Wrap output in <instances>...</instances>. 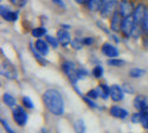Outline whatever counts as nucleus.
Listing matches in <instances>:
<instances>
[{
    "label": "nucleus",
    "mask_w": 148,
    "mask_h": 133,
    "mask_svg": "<svg viewBox=\"0 0 148 133\" xmlns=\"http://www.w3.org/2000/svg\"><path fill=\"white\" fill-rule=\"evenodd\" d=\"M43 101L46 108L50 111L53 115H62L64 112V102L63 98L58 90L56 89H49L43 95Z\"/></svg>",
    "instance_id": "f257e3e1"
},
{
    "label": "nucleus",
    "mask_w": 148,
    "mask_h": 133,
    "mask_svg": "<svg viewBox=\"0 0 148 133\" xmlns=\"http://www.w3.org/2000/svg\"><path fill=\"white\" fill-rule=\"evenodd\" d=\"M63 70L65 72V75L68 76V79L75 84L78 81V69L76 67V64L71 62V61H66L63 63Z\"/></svg>",
    "instance_id": "f03ea898"
},
{
    "label": "nucleus",
    "mask_w": 148,
    "mask_h": 133,
    "mask_svg": "<svg viewBox=\"0 0 148 133\" xmlns=\"http://www.w3.org/2000/svg\"><path fill=\"white\" fill-rule=\"evenodd\" d=\"M119 0H103V5L101 7V16L103 18H110L116 11Z\"/></svg>",
    "instance_id": "7ed1b4c3"
},
{
    "label": "nucleus",
    "mask_w": 148,
    "mask_h": 133,
    "mask_svg": "<svg viewBox=\"0 0 148 133\" xmlns=\"http://www.w3.org/2000/svg\"><path fill=\"white\" fill-rule=\"evenodd\" d=\"M135 30H136V25H135V21H134L133 16H129V17L123 18L122 25H121V31H122V33L125 34L126 37H130V36L134 33Z\"/></svg>",
    "instance_id": "20e7f679"
},
{
    "label": "nucleus",
    "mask_w": 148,
    "mask_h": 133,
    "mask_svg": "<svg viewBox=\"0 0 148 133\" xmlns=\"http://www.w3.org/2000/svg\"><path fill=\"white\" fill-rule=\"evenodd\" d=\"M146 13H147V7H146L145 4H139L136 7L134 8L133 18H134V21H135V25H136V29L140 25H142L145 17H146Z\"/></svg>",
    "instance_id": "39448f33"
},
{
    "label": "nucleus",
    "mask_w": 148,
    "mask_h": 133,
    "mask_svg": "<svg viewBox=\"0 0 148 133\" xmlns=\"http://www.w3.org/2000/svg\"><path fill=\"white\" fill-rule=\"evenodd\" d=\"M13 120L19 125V126H24L26 123H27V114L25 112V110H24L23 107L20 106H17L13 108Z\"/></svg>",
    "instance_id": "423d86ee"
},
{
    "label": "nucleus",
    "mask_w": 148,
    "mask_h": 133,
    "mask_svg": "<svg viewBox=\"0 0 148 133\" xmlns=\"http://www.w3.org/2000/svg\"><path fill=\"white\" fill-rule=\"evenodd\" d=\"M134 5L132 1L129 0H120L119 3V12L121 13V16L123 18L133 16V12H134Z\"/></svg>",
    "instance_id": "0eeeda50"
},
{
    "label": "nucleus",
    "mask_w": 148,
    "mask_h": 133,
    "mask_svg": "<svg viewBox=\"0 0 148 133\" xmlns=\"http://www.w3.org/2000/svg\"><path fill=\"white\" fill-rule=\"evenodd\" d=\"M1 75L10 79V80H16L18 79V71L14 65L11 63H3L1 64Z\"/></svg>",
    "instance_id": "6e6552de"
},
{
    "label": "nucleus",
    "mask_w": 148,
    "mask_h": 133,
    "mask_svg": "<svg viewBox=\"0 0 148 133\" xmlns=\"http://www.w3.org/2000/svg\"><path fill=\"white\" fill-rule=\"evenodd\" d=\"M122 21H123V17L121 16L119 10H116L113 13V16L110 17V29H112V31H114V32L121 31Z\"/></svg>",
    "instance_id": "1a4fd4ad"
},
{
    "label": "nucleus",
    "mask_w": 148,
    "mask_h": 133,
    "mask_svg": "<svg viewBox=\"0 0 148 133\" xmlns=\"http://www.w3.org/2000/svg\"><path fill=\"white\" fill-rule=\"evenodd\" d=\"M0 13H1V17L7 21H16L19 17L18 12L12 11L8 6L5 5H1V7H0Z\"/></svg>",
    "instance_id": "9d476101"
},
{
    "label": "nucleus",
    "mask_w": 148,
    "mask_h": 133,
    "mask_svg": "<svg viewBox=\"0 0 148 133\" xmlns=\"http://www.w3.org/2000/svg\"><path fill=\"white\" fill-rule=\"evenodd\" d=\"M101 51L103 52V55H106L109 58H116L119 56L117 48L113 44H110V43H104L101 48Z\"/></svg>",
    "instance_id": "9b49d317"
},
{
    "label": "nucleus",
    "mask_w": 148,
    "mask_h": 133,
    "mask_svg": "<svg viewBox=\"0 0 148 133\" xmlns=\"http://www.w3.org/2000/svg\"><path fill=\"white\" fill-rule=\"evenodd\" d=\"M110 98L115 102L123 100V98H125V92H123V89L119 84H113V86L110 87Z\"/></svg>",
    "instance_id": "f8f14e48"
},
{
    "label": "nucleus",
    "mask_w": 148,
    "mask_h": 133,
    "mask_svg": "<svg viewBox=\"0 0 148 133\" xmlns=\"http://www.w3.org/2000/svg\"><path fill=\"white\" fill-rule=\"evenodd\" d=\"M134 107L136 108L139 112H148V101L145 96L138 95L134 99Z\"/></svg>",
    "instance_id": "ddd939ff"
},
{
    "label": "nucleus",
    "mask_w": 148,
    "mask_h": 133,
    "mask_svg": "<svg viewBox=\"0 0 148 133\" xmlns=\"http://www.w3.org/2000/svg\"><path fill=\"white\" fill-rule=\"evenodd\" d=\"M57 39H58V42H59L60 45L66 46L71 42V36H70V33H69L68 30L63 29V30H59L57 32Z\"/></svg>",
    "instance_id": "4468645a"
},
{
    "label": "nucleus",
    "mask_w": 148,
    "mask_h": 133,
    "mask_svg": "<svg viewBox=\"0 0 148 133\" xmlns=\"http://www.w3.org/2000/svg\"><path fill=\"white\" fill-rule=\"evenodd\" d=\"M110 114L113 116L117 118V119H126L128 116V112L126 110H123L122 107H119V106H113L110 108Z\"/></svg>",
    "instance_id": "2eb2a0df"
},
{
    "label": "nucleus",
    "mask_w": 148,
    "mask_h": 133,
    "mask_svg": "<svg viewBox=\"0 0 148 133\" xmlns=\"http://www.w3.org/2000/svg\"><path fill=\"white\" fill-rule=\"evenodd\" d=\"M34 48L37 49V51L43 56L49 54V43L47 42H44L42 39H37L34 43Z\"/></svg>",
    "instance_id": "dca6fc26"
},
{
    "label": "nucleus",
    "mask_w": 148,
    "mask_h": 133,
    "mask_svg": "<svg viewBox=\"0 0 148 133\" xmlns=\"http://www.w3.org/2000/svg\"><path fill=\"white\" fill-rule=\"evenodd\" d=\"M102 5H103V0H88V3H87L88 10L91 12L101 11Z\"/></svg>",
    "instance_id": "f3484780"
},
{
    "label": "nucleus",
    "mask_w": 148,
    "mask_h": 133,
    "mask_svg": "<svg viewBox=\"0 0 148 133\" xmlns=\"http://www.w3.org/2000/svg\"><path fill=\"white\" fill-rule=\"evenodd\" d=\"M3 100H4V102H5L8 107H11V108L17 107V101H16V99H14L11 94H8V93H5V94H4Z\"/></svg>",
    "instance_id": "a211bd4d"
},
{
    "label": "nucleus",
    "mask_w": 148,
    "mask_h": 133,
    "mask_svg": "<svg viewBox=\"0 0 148 133\" xmlns=\"http://www.w3.org/2000/svg\"><path fill=\"white\" fill-rule=\"evenodd\" d=\"M146 74V70L145 69H140V68H133L130 71H129V75L130 77L133 79H139L141 76H143Z\"/></svg>",
    "instance_id": "6ab92c4d"
},
{
    "label": "nucleus",
    "mask_w": 148,
    "mask_h": 133,
    "mask_svg": "<svg viewBox=\"0 0 148 133\" xmlns=\"http://www.w3.org/2000/svg\"><path fill=\"white\" fill-rule=\"evenodd\" d=\"M31 33L34 38H39V37H43V36H46V29L45 28H36L32 30Z\"/></svg>",
    "instance_id": "aec40b11"
},
{
    "label": "nucleus",
    "mask_w": 148,
    "mask_h": 133,
    "mask_svg": "<svg viewBox=\"0 0 148 133\" xmlns=\"http://www.w3.org/2000/svg\"><path fill=\"white\" fill-rule=\"evenodd\" d=\"M100 93H101V96L107 100L109 96H110V88L107 86V84H100Z\"/></svg>",
    "instance_id": "412c9836"
},
{
    "label": "nucleus",
    "mask_w": 148,
    "mask_h": 133,
    "mask_svg": "<svg viewBox=\"0 0 148 133\" xmlns=\"http://www.w3.org/2000/svg\"><path fill=\"white\" fill-rule=\"evenodd\" d=\"M73 127H75L76 133H84L85 132V125H84V121L82 119H78L77 121H75Z\"/></svg>",
    "instance_id": "4be33fe9"
},
{
    "label": "nucleus",
    "mask_w": 148,
    "mask_h": 133,
    "mask_svg": "<svg viewBox=\"0 0 148 133\" xmlns=\"http://www.w3.org/2000/svg\"><path fill=\"white\" fill-rule=\"evenodd\" d=\"M45 38H46V42H47L49 44H50L52 48L57 49L58 45H59V42H58V39H57V38L52 37V36H49V34H46V36H45Z\"/></svg>",
    "instance_id": "5701e85b"
},
{
    "label": "nucleus",
    "mask_w": 148,
    "mask_h": 133,
    "mask_svg": "<svg viewBox=\"0 0 148 133\" xmlns=\"http://www.w3.org/2000/svg\"><path fill=\"white\" fill-rule=\"evenodd\" d=\"M103 68L101 67V65H96L95 68H94V70H92V75L96 77V79H100V77H102L103 76Z\"/></svg>",
    "instance_id": "b1692460"
},
{
    "label": "nucleus",
    "mask_w": 148,
    "mask_h": 133,
    "mask_svg": "<svg viewBox=\"0 0 148 133\" xmlns=\"http://www.w3.org/2000/svg\"><path fill=\"white\" fill-rule=\"evenodd\" d=\"M31 51L33 52V55H34V57H36V59H37V61H38V62H40V63H45V61H44V59H43V55H40L38 51H37V49H36V48H34V45L31 43Z\"/></svg>",
    "instance_id": "393cba45"
},
{
    "label": "nucleus",
    "mask_w": 148,
    "mask_h": 133,
    "mask_svg": "<svg viewBox=\"0 0 148 133\" xmlns=\"http://www.w3.org/2000/svg\"><path fill=\"white\" fill-rule=\"evenodd\" d=\"M108 64L109 65H113V67H121L125 64V61L122 59H119V58H110L108 61Z\"/></svg>",
    "instance_id": "a878e982"
},
{
    "label": "nucleus",
    "mask_w": 148,
    "mask_h": 133,
    "mask_svg": "<svg viewBox=\"0 0 148 133\" xmlns=\"http://www.w3.org/2000/svg\"><path fill=\"white\" fill-rule=\"evenodd\" d=\"M21 101H23L24 107L29 108V110H32V108H33V102H32V100L29 98V96H24Z\"/></svg>",
    "instance_id": "bb28decb"
},
{
    "label": "nucleus",
    "mask_w": 148,
    "mask_h": 133,
    "mask_svg": "<svg viewBox=\"0 0 148 133\" xmlns=\"http://www.w3.org/2000/svg\"><path fill=\"white\" fill-rule=\"evenodd\" d=\"M98 95H101L100 89H91V90H89L87 93V96H88V98H90V99H92V100L94 99H97Z\"/></svg>",
    "instance_id": "cd10ccee"
},
{
    "label": "nucleus",
    "mask_w": 148,
    "mask_h": 133,
    "mask_svg": "<svg viewBox=\"0 0 148 133\" xmlns=\"http://www.w3.org/2000/svg\"><path fill=\"white\" fill-rule=\"evenodd\" d=\"M141 118H142V112L135 113V114L132 115V121L134 124H141Z\"/></svg>",
    "instance_id": "c85d7f7f"
},
{
    "label": "nucleus",
    "mask_w": 148,
    "mask_h": 133,
    "mask_svg": "<svg viewBox=\"0 0 148 133\" xmlns=\"http://www.w3.org/2000/svg\"><path fill=\"white\" fill-rule=\"evenodd\" d=\"M141 124H142V126H143L146 130H148V112H142Z\"/></svg>",
    "instance_id": "c756f323"
},
{
    "label": "nucleus",
    "mask_w": 148,
    "mask_h": 133,
    "mask_svg": "<svg viewBox=\"0 0 148 133\" xmlns=\"http://www.w3.org/2000/svg\"><path fill=\"white\" fill-rule=\"evenodd\" d=\"M10 1L13 4L14 6H17V7H23V6L26 5L27 0H10Z\"/></svg>",
    "instance_id": "7c9ffc66"
},
{
    "label": "nucleus",
    "mask_w": 148,
    "mask_h": 133,
    "mask_svg": "<svg viewBox=\"0 0 148 133\" xmlns=\"http://www.w3.org/2000/svg\"><path fill=\"white\" fill-rule=\"evenodd\" d=\"M87 76H88V70H87V69L79 68V69H78V80H82V79L87 77Z\"/></svg>",
    "instance_id": "2f4dec72"
},
{
    "label": "nucleus",
    "mask_w": 148,
    "mask_h": 133,
    "mask_svg": "<svg viewBox=\"0 0 148 133\" xmlns=\"http://www.w3.org/2000/svg\"><path fill=\"white\" fill-rule=\"evenodd\" d=\"M1 124H3L4 128H5V130H6L8 133H14V131H13V130H12V128L8 126V124H7V121H6L5 119H1Z\"/></svg>",
    "instance_id": "473e14b6"
},
{
    "label": "nucleus",
    "mask_w": 148,
    "mask_h": 133,
    "mask_svg": "<svg viewBox=\"0 0 148 133\" xmlns=\"http://www.w3.org/2000/svg\"><path fill=\"white\" fill-rule=\"evenodd\" d=\"M142 28H143V30L148 33V11H147V13H146L145 20H143V23H142Z\"/></svg>",
    "instance_id": "72a5a7b5"
},
{
    "label": "nucleus",
    "mask_w": 148,
    "mask_h": 133,
    "mask_svg": "<svg viewBox=\"0 0 148 133\" xmlns=\"http://www.w3.org/2000/svg\"><path fill=\"white\" fill-rule=\"evenodd\" d=\"M84 99V101H87L88 103H89V106L91 107V108H98V106L92 101V99H90V98H88V96H87V98H83Z\"/></svg>",
    "instance_id": "f704fd0d"
},
{
    "label": "nucleus",
    "mask_w": 148,
    "mask_h": 133,
    "mask_svg": "<svg viewBox=\"0 0 148 133\" xmlns=\"http://www.w3.org/2000/svg\"><path fill=\"white\" fill-rule=\"evenodd\" d=\"M95 42V39L92 38V37H85L83 41H82V43L84 44V45H90V44H92Z\"/></svg>",
    "instance_id": "c9c22d12"
},
{
    "label": "nucleus",
    "mask_w": 148,
    "mask_h": 133,
    "mask_svg": "<svg viewBox=\"0 0 148 133\" xmlns=\"http://www.w3.org/2000/svg\"><path fill=\"white\" fill-rule=\"evenodd\" d=\"M82 44H83L82 41H78V39H75V41L72 42V46H73V48H76L77 50H79L81 48H82Z\"/></svg>",
    "instance_id": "e433bc0d"
},
{
    "label": "nucleus",
    "mask_w": 148,
    "mask_h": 133,
    "mask_svg": "<svg viewBox=\"0 0 148 133\" xmlns=\"http://www.w3.org/2000/svg\"><path fill=\"white\" fill-rule=\"evenodd\" d=\"M52 1H53L56 5H58L59 7H63V8L65 7V4L63 3V0H52Z\"/></svg>",
    "instance_id": "4c0bfd02"
},
{
    "label": "nucleus",
    "mask_w": 148,
    "mask_h": 133,
    "mask_svg": "<svg viewBox=\"0 0 148 133\" xmlns=\"http://www.w3.org/2000/svg\"><path fill=\"white\" fill-rule=\"evenodd\" d=\"M123 89H126V90H127V93H133V92H134V89H133V88H130V87H129V84H127V83L125 84V86H123Z\"/></svg>",
    "instance_id": "58836bf2"
}]
</instances>
